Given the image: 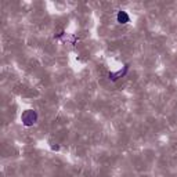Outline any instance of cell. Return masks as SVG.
Returning <instances> with one entry per match:
<instances>
[{
	"label": "cell",
	"mask_w": 177,
	"mask_h": 177,
	"mask_svg": "<svg viewBox=\"0 0 177 177\" xmlns=\"http://www.w3.org/2000/svg\"><path fill=\"white\" fill-rule=\"evenodd\" d=\"M118 20H119V22H125V21H127L129 18H127V15H126L125 13H119V15H118Z\"/></svg>",
	"instance_id": "1"
}]
</instances>
